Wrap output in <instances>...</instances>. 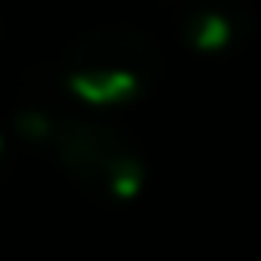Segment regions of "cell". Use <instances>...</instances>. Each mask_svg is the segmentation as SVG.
<instances>
[{
  "mask_svg": "<svg viewBox=\"0 0 261 261\" xmlns=\"http://www.w3.org/2000/svg\"><path fill=\"white\" fill-rule=\"evenodd\" d=\"M18 129L47 143L90 197L125 200L143 182V158L136 143L104 122L61 115L54 108H29L18 115Z\"/></svg>",
  "mask_w": 261,
  "mask_h": 261,
  "instance_id": "obj_1",
  "label": "cell"
},
{
  "mask_svg": "<svg viewBox=\"0 0 261 261\" xmlns=\"http://www.w3.org/2000/svg\"><path fill=\"white\" fill-rule=\"evenodd\" d=\"M240 4H222V0H193L182 11V33L197 50H222L240 40L243 18L236 15Z\"/></svg>",
  "mask_w": 261,
  "mask_h": 261,
  "instance_id": "obj_3",
  "label": "cell"
},
{
  "mask_svg": "<svg viewBox=\"0 0 261 261\" xmlns=\"http://www.w3.org/2000/svg\"><path fill=\"white\" fill-rule=\"evenodd\" d=\"M158 72V50L133 29H100L83 36L65 61V83L72 93L93 104H115L150 86Z\"/></svg>",
  "mask_w": 261,
  "mask_h": 261,
  "instance_id": "obj_2",
  "label": "cell"
},
{
  "mask_svg": "<svg viewBox=\"0 0 261 261\" xmlns=\"http://www.w3.org/2000/svg\"><path fill=\"white\" fill-rule=\"evenodd\" d=\"M8 168V143H4V136H0V172Z\"/></svg>",
  "mask_w": 261,
  "mask_h": 261,
  "instance_id": "obj_4",
  "label": "cell"
}]
</instances>
